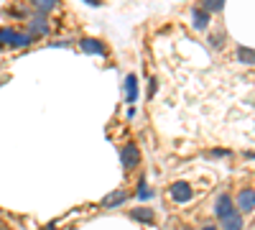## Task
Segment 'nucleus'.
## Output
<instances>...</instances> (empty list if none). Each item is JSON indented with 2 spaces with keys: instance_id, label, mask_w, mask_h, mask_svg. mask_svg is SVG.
I'll return each instance as SVG.
<instances>
[{
  "instance_id": "obj_1",
  "label": "nucleus",
  "mask_w": 255,
  "mask_h": 230,
  "mask_svg": "<svg viewBox=\"0 0 255 230\" xmlns=\"http://www.w3.org/2000/svg\"><path fill=\"white\" fill-rule=\"evenodd\" d=\"M49 20H46V15L44 13H33V15H28V33L36 38V36H49Z\"/></svg>"
},
{
  "instance_id": "obj_2",
  "label": "nucleus",
  "mask_w": 255,
  "mask_h": 230,
  "mask_svg": "<svg viewBox=\"0 0 255 230\" xmlns=\"http://www.w3.org/2000/svg\"><path fill=\"white\" fill-rule=\"evenodd\" d=\"M120 161H123L125 169H135L138 161H140V151H138V146H133V143L123 146V151H120Z\"/></svg>"
},
{
  "instance_id": "obj_3",
  "label": "nucleus",
  "mask_w": 255,
  "mask_h": 230,
  "mask_svg": "<svg viewBox=\"0 0 255 230\" xmlns=\"http://www.w3.org/2000/svg\"><path fill=\"white\" fill-rule=\"evenodd\" d=\"M232 213H235V202H232V197L230 195H220V200L215 202V218L217 220H225Z\"/></svg>"
},
{
  "instance_id": "obj_4",
  "label": "nucleus",
  "mask_w": 255,
  "mask_h": 230,
  "mask_svg": "<svg viewBox=\"0 0 255 230\" xmlns=\"http://www.w3.org/2000/svg\"><path fill=\"white\" fill-rule=\"evenodd\" d=\"M79 49H82L84 54H95V56H108V46H105L102 41H97V38H82V41H79Z\"/></svg>"
},
{
  "instance_id": "obj_5",
  "label": "nucleus",
  "mask_w": 255,
  "mask_h": 230,
  "mask_svg": "<svg viewBox=\"0 0 255 230\" xmlns=\"http://www.w3.org/2000/svg\"><path fill=\"white\" fill-rule=\"evenodd\" d=\"M168 195H171L176 202H189L191 200V187L186 182H174L168 187Z\"/></svg>"
},
{
  "instance_id": "obj_6",
  "label": "nucleus",
  "mask_w": 255,
  "mask_h": 230,
  "mask_svg": "<svg viewBox=\"0 0 255 230\" xmlns=\"http://www.w3.org/2000/svg\"><path fill=\"white\" fill-rule=\"evenodd\" d=\"M191 26H194L197 31H207V26H209V13L207 10H191Z\"/></svg>"
},
{
  "instance_id": "obj_7",
  "label": "nucleus",
  "mask_w": 255,
  "mask_h": 230,
  "mask_svg": "<svg viewBox=\"0 0 255 230\" xmlns=\"http://www.w3.org/2000/svg\"><path fill=\"white\" fill-rule=\"evenodd\" d=\"M135 97H138V77L135 74H128V79H125V100L128 102H135Z\"/></svg>"
},
{
  "instance_id": "obj_8",
  "label": "nucleus",
  "mask_w": 255,
  "mask_h": 230,
  "mask_svg": "<svg viewBox=\"0 0 255 230\" xmlns=\"http://www.w3.org/2000/svg\"><path fill=\"white\" fill-rule=\"evenodd\" d=\"M238 205H240L243 213H250L253 207H255V192L253 190H243L240 197H238Z\"/></svg>"
},
{
  "instance_id": "obj_9",
  "label": "nucleus",
  "mask_w": 255,
  "mask_h": 230,
  "mask_svg": "<svg viewBox=\"0 0 255 230\" xmlns=\"http://www.w3.org/2000/svg\"><path fill=\"white\" fill-rule=\"evenodd\" d=\"M130 218H135V220H140V223H153V220H156V213L151 210V207H133Z\"/></svg>"
},
{
  "instance_id": "obj_10",
  "label": "nucleus",
  "mask_w": 255,
  "mask_h": 230,
  "mask_svg": "<svg viewBox=\"0 0 255 230\" xmlns=\"http://www.w3.org/2000/svg\"><path fill=\"white\" fill-rule=\"evenodd\" d=\"M243 215L240 213H232V215H227L225 220H222V228L225 230H243Z\"/></svg>"
},
{
  "instance_id": "obj_11",
  "label": "nucleus",
  "mask_w": 255,
  "mask_h": 230,
  "mask_svg": "<svg viewBox=\"0 0 255 230\" xmlns=\"http://www.w3.org/2000/svg\"><path fill=\"white\" fill-rule=\"evenodd\" d=\"M18 31L15 28H0V46H15Z\"/></svg>"
},
{
  "instance_id": "obj_12",
  "label": "nucleus",
  "mask_w": 255,
  "mask_h": 230,
  "mask_svg": "<svg viewBox=\"0 0 255 230\" xmlns=\"http://www.w3.org/2000/svg\"><path fill=\"white\" fill-rule=\"evenodd\" d=\"M31 5L36 8V13H51L56 8V0H31Z\"/></svg>"
},
{
  "instance_id": "obj_13",
  "label": "nucleus",
  "mask_w": 255,
  "mask_h": 230,
  "mask_svg": "<svg viewBox=\"0 0 255 230\" xmlns=\"http://www.w3.org/2000/svg\"><path fill=\"white\" fill-rule=\"evenodd\" d=\"M125 200H128V195H125L123 190H118V192H113V195H108V200H105L102 205H105V207H118V205H123Z\"/></svg>"
},
{
  "instance_id": "obj_14",
  "label": "nucleus",
  "mask_w": 255,
  "mask_h": 230,
  "mask_svg": "<svg viewBox=\"0 0 255 230\" xmlns=\"http://www.w3.org/2000/svg\"><path fill=\"white\" fill-rule=\"evenodd\" d=\"M238 59L243 64H255V49H248V46H238Z\"/></svg>"
},
{
  "instance_id": "obj_15",
  "label": "nucleus",
  "mask_w": 255,
  "mask_h": 230,
  "mask_svg": "<svg viewBox=\"0 0 255 230\" xmlns=\"http://www.w3.org/2000/svg\"><path fill=\"white\" fill-rule=\"evenodd\" d=\"M153 195H156V192L145 184V179H140V182H138V190H135V197H138V200H151Z\"/></svg>"
},
{
  "instance_id": "obj_16",
  "label": "nucleus",
  "mask_w": 255,
  "mask_h": 230,
  "mask_svg": "<svg viewBox=\"0 0 255 230\" xmlns=\"http://www.w3.org/2000/svg\"><path fill=\"white\" fill-rule=\"evenodd\" d=\"M225 5V0H202V10L207 13H220Z\"/></svg>"
},
{
  "instance_id": "obj_17",
  "label": "nucleus",
  "mask_w": 255,
  "mask_h": 230,
  "mask_svg": "<svg viewBox=\"0 0 255 230\" xmlns=\"http://www.w3.org/2000/svg\"><path fill=\"white\" fill-rule=\"evenodd\" d=\"M209 44H212V46H217V49H220V46L225 44V36H222V33H217V36H209Z\"/></svg>"
},
{
  "instance_id": "obj_18",
  "label": "nucleus",
  "mask_w": 255,
  "mask_h": 230,
  "mask_svg": "<svg viewBox=\"0 0 255 230\" xmlns=\"http://www.w3.org/2000/svg\"><path fill=\"white\" fill-rule=\"evenodd\" d=\"M207 156H212V159H222V156H230V151H225V149H215V151H209Z\"/></svg>"
},
{
  "instance_id": "obj_19",
  "label": "nucleus",
  "mask_w": 255,
  "mask_h": 230,
  "mask_svg": "<svg viewBox=\"0 0 255 230\" xmlns=\"http://www.w3.org/2000/svg\"><path fill=\"white\" fill-rule=\"evenodd\" d=\"M153 92H156V79H151V85H148V95L153 97Z\"/></svg>"
},
{
  "instance_id": "obj_20",
  "label": "nucleus",
  "mask_w": 255,
  "mask_h": 230,
  "mask_svg": "<svg viewBox=\"0 0 255 230\" xmlns=\"http://www.w3.org/2000/svg\"><path fill=\"white\" fill-rule=\"evenodd\" d=\"M51 46H59V49H64V46H69V41H54Z\"/></svg>"
},
{
  "instance_id": "obj_21",
  "label": "nucleus",
  "mask_w": 255,
  "mask_h": 230,
  "mask_svg": "<svg viewBox=\"0 0 255 230\" xmlns=\"http://www.w3.org/2000/svg\"><path fill=\"white\" fill-rule=\"evenodd\" d=\"M84 3H90V5H97V8H100V5H102V0H84Z\"/></svg>"
},
{
  "instance_id": "obj_22",
  "label": "nucleus",
  "mask_w": 255,
  "mask_h": 230,
  "mask_svg": "<svg viewBox=\"0 0 255 230\" xmlns=\"http://www.w3.org/2000/svg\"><path fill=\"white\" fill-rule=\"evenodd\" d=\"M202 230H220V228H215V225H204Z\"/></svg>"
},
{
  "instance_id": "obj_23",
  "label": "nucleus",
  "mask_w": 255,
  "mask_h": 230,
  "mask_svg": "<svg viewBox=\"0 0 255 230\" xmlns=\"http://www.w3.org/2000/svg\"><path fill=\"white\" fill-rule=\"evenodd\" d=\"M0 230H3V223H0Z\"/></svg>"
},
{
  "instance_id": "obj_24",
  "label": "nucleus",
  "mask_w": 255,
  "mask_h": 230,
  "mask_svg": "<svg viewBox=\"0 0 255 230\" xmlns=\"http://www.w3.org/2000/svg\"><path fill=\"white\" fill-rule=\"evenodd\" d=\"M184 230H191V228H184Z\"/></svg>"
}]
</instances>
